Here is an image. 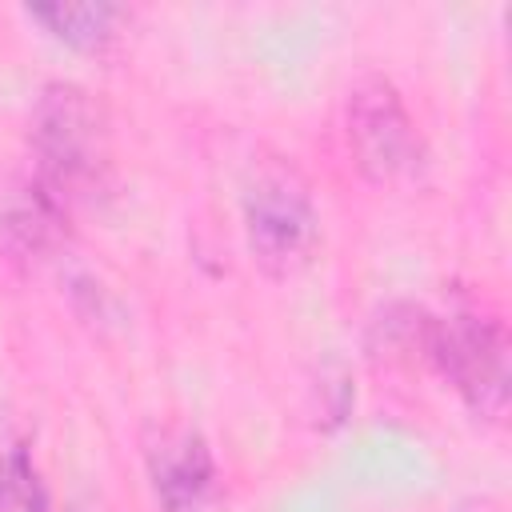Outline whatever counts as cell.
<instances>
[{
    "label": "cell",
    "mask_w": 512,
    "mask_h": 512,
    "mask_svg": "<svg viewBox=\"0 0 512 512\" xmlns=\"http://www.w3.org/2000/svg\"><path fill=\"white\" fill-rule=\"evenodd\" d=\"M32 160V176L68 208L104 192L112 172L104 104L72 80L48 84L32 108Z\"/></svg>",
    "instance_id": "obj_1"
},
{
    "label": "cell",
    "mask_w": 512,
    "mask_h": 512,
    "mask_svg": "<svg viewBox=\"0 0 512 512\" xmlns=\"http://www.w3.org/2000/svg\"><path fill=\"white\" fill-rule=\"evenodd\" d=\"M416 340L436 372L456 388V396L484 420H500L508 408V332L496 316L476 308H452L444 316H424Z\"/></svg>",
    "instance_id": "obj_2"
},
{
    "label": "cell",
    "mask_w": 512,
    "mask_h": 512,
    "mask_svg": "<svg viewBox=\"0 0 512 512\" xmlns=\"http://www.w3.org/2000/svg\"><path fill=\"white\" fill-rule=\"evenodd\" d=\"M244 240L252 260L268 276L300 272L320 240V216L308 192V180L288 160L256 164L244 184Z\"/></svg>",
    "instance_id": "obj_3"
},
{
    "label": "cell",
    "mask_w": 512,
    "mask_h": 512,
    "mask_svg": "<svg viewBox=\"0 0 512 512\" xmlns=\"http://www.w3.org/2000/svg\"><path fill=\"white\" fill-rule=\"evenodd\" d=\"M344 136L360 176L376 188H404L424 172V136L400 88L380 72H368L352 84L344 104Z\"/></svg>",
    "instance_id": "obj_4"
},
{
    "label": "cell",
    "mask_w": 512,
    "mask_h": 512,
    "mask_svg": "<svg viewBox=\"0 0 512 512\" xmlns=\"http://www.w3.org/2000/svg\"><path fill=\"white\" fill-rule=\"evenodd\" d=\"M144 460H148L152 492L164 504V512H192L216 480V460L208 440L184 424L156 428L144 444Z\"/></svg>",
    "instance_id": "obj_5"
},
{
    "label": "cell",
    "mask_w": 512,
    "mask_h": 512,
    "mask_svg": "<svg viewBox=\"0 0 512 512\" xmlns=\"http://www.w3.org/2000/svg\"><path fill=\"white\" fill-rule=\"evenodd\" d=\"M68 204L56 200L36 176L0 192V252L8 256H44L64 244L68 232Z\"/></svg>",
    "instance_id": "obj_6"
},
{
    "label": "cell",
    "mask_w": 512,
    "mask_h": 512,
    "mask_svg": "<svg viewBox=\"0 0 512 512\" xmlns=\"http://www.w3.org/2000/svg\"><path fill=\"white\" fill-rule=\"evenodd\" d=\"M24 16L44 24L68 48L100 52L112 44V36L124 20V8H116V4H32V8H24Z\"/></svg>",
    "instance_id": "obj_7"
}]
</instances>
